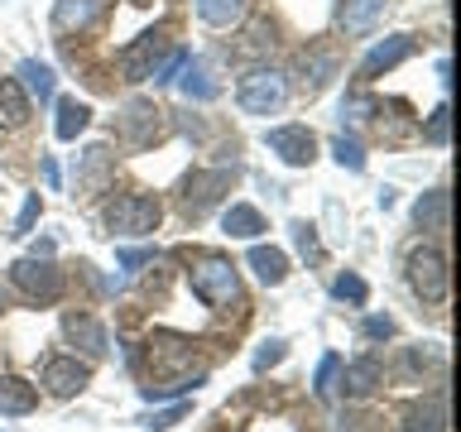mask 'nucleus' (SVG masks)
<instances>
[{
    "label": "nucleus",
    "mask_w": 461,
    "mask_h": 432,
    "mask_svg": "<svg viewBox=\"0 0 461 432\" xmlns=\"http://www.w3.org/2000/svg\"><path fill=\"white\" fill-rule=\"evenodd\" d=\"M39 212H43L39 193H29V197H24V207H20V221H14V236H29V230H34V221H39Z\"/></svg>",
    "instance_id": "obj_33"
},
{
    "label": "nucleus",
    "mask_w": 461,
    "mask_h": 432,
    "mask_svg": "<svg viewBox=\"0 0 461 432\" xmlns=\"http://www.w3.org/2000/svg\"><path fill=\"white\" fill-rule=\"evenodd\" d=\"M86 125H92V106H86V101H77V96L58 101V121H53V135L58 140H77Z\"/></svg>",
    "instance_id": "obj_23"
},
{
    "label": "nucleus",
    "mask_w": 461,
    "mask_h": 432,
    "mask_svg": "<svg viewBox=\"0 0 461 432\" xmlns=\"http://www.w3.org/2000/svg\"><path fill=\"white\" fill-rule=\"evenodd\" d=\"M265 144H269V154L284 158L288 168H308L317 158V135L308 125H274V130H265Z\"/></svg>",
    "instance_id": "obj_8"
},
{
    "label": "nucleus",
    "mask_w": 461,
    "mask_h": 432,
    "mask_svg": "<svg viewBox=\"0 0 461 432\" xmlns=\"http://www.w3.org/2000/svg\"><path fill=\"white\" fill-rule=\"evenodd\" d=\"M236 101L245 115H279L288 101V77L279 68H250L236 82Z\"/></svg>",
    "instance_id": "obj_4"
},
{
    "label": "nucleus",
    "mask_w": 461,
    "mask_h": 432,
    "mask_svg": "<svg viewBox=\"0 0 461 432\" xmlns=\"http://www.w3.org/2000/svg\"><path fill=\"white\" fill-rule=\"evenodd\" d=\"M144 259H149L144 250H125V255H121V265H125V269H135V265H144Z\"/></svg>",
    "instance_id": "obj_40"
},
{
    "label": "nucleus",
    "mask_w": 461,
    "mask_h": 432,
    "mask_svg": "<svg viewBox=\"0 0 461 432\" xmlns=\"http://www.w3.org/2000/svg\"><path fill=\"white\" fill-rule=\"evenodd\" d=\"M413 49H418V39H413V34H394V39L375 43V49L360 58V82H375L380 72H394L403 58H413Z\"/></svg>",
    "instance_id": "obj_12"
},
{
    "label": "nucleus",
    "mask_w": 461,
    "mask_h": 432,
    "mask_svg": "<svg viewBox=\"0 0 461 432\" xmlns=\"http://www.w3.org/2000/svg\"><path fill=\"white\" fill-rule=\"evenodd\" d=\"M168 53V29H154V34H140V43H130L121 53V72L125 82H149L154 63Z\"/></svg>",
    "instance_id": "obj_10"
},
{
    "label": "nucleus",
    "mask_w": 461,
    "mask_h": 432,
    "mask_svg": "<svg viewBox=\"0 0 461 432\" xmlns=\"http://www.w3.org/2000/svg\"><path fill=\"white\" fill-rule=\"evenodd\" d=\"M341 432H384V418H375V413H351L341 423Z\"/></svg>",
    "instance_id": "obj_37"
},
{
    "label": "nucleus",
    "mask_w": 461,
    "mask_h": 432,
    "mask_svg": "<svg viewBox=\"0 0 461 432\" xmlns=\"http://www.w3.org/2000/svg\"><path fill=\"white\" fill-rule=\"evenodd\" d=\"M331 298H337V302H356V308H366V298H370V284L360 279V274H341V279L331 284Z\"/></svg>",
    "instance_id": "obj_29"
},
{
    "label": "nucleus",
    "mask_w": 461,
    "mask_h": 432,
    "mask_svg": "<svg viewBox=\"0 0 461 432\" xmlns=\"http://www.w3.org/2000/svg\"><path fill=\"white\" fill-rule=\"evenodd\" d=\"M360 331H366V341H389L394 337V317H366V322H360Z\"/></svg>",
    "instance_id": "obj_35"
},
{
    "label": "nucleus",
    "mask_w": 461,
    "mask_h": 432,
    "mask_svg": "<svg viewBox=\"0 0 461 432\" xmlns=\"http://www.w3.org/2000/svg\"><path fill=\"white\" fill-rule=\"evenodd\" d=\"M250 269H255L259 284L279 288L288 279V255L279 250V245H250Z\"/></svg>",
    "instance_id": "obj_20"
},
{
    "label": "nucleus",
    "mask_w": 461,
    "mask_h": 432,
    "mask_svg": "<svg viewBox=\"0 0 461 432\" xmlns=\"http://www.w3.org/2000/svg\"><path fill=\"white\" fill-rule=\"evenodd\" d=\"M331 77H337V53L317 43V49H308V53L298 58V68H294V92H298V96H317Z\"/></svg>",
    "instance_id": "obj_11"
},
{
    "label": "nucleus",
    "mask_w": 461,
    "mask_h": 432,
    "mask_svg": "<svg viewBox=\"0 0 461 432\" xmlns=\"http://www.w3.org/2000/svg\"><path fill=\"white\" fill-rule=\"evenodd\" d=\"M294 240H298V250L308 255V259H322V245H317V230L308 221H294Z\"/></svg>",
    "instance_id": "obj_34"
},
{
    "label": "nucleus",
    "mask_w": 461,
    "mask_h": 432,
    "mask_svg": "<svg viewBox=\"0 0 461 432\" xmlns=\"http://www.w3.org/2000/svg\"><path fill=\"white\" fill-rule=\"evenodd\" d=\"M115 173V154L106 149V144H92V149L77 154V197H96L101 187L111 183Z\"/></svg>",
    "instance_id": "obj_13"
},
{
    "label": "nucleus",
    "mask_w": 461,
    "mask_h": 432,
    "mask_svg": "<svg viewBox=\"0 0 461 432\" xmlns=\"http://www.w3.org/2000/svg\"><path fill=\"white\" fill-rule=\"evenodd\" d=\"M10 284L20 288L29 302H39V308H49V302L63 298V274L49 265V255H29V259H14L10 265Z\"/></svg>",
    "instance_id": "obj_6"
},
{
    "label": "nucleus",
    "mask_w": 461,
    "mask_h": 432,
    "mask_svg": "<svg viewBox=\"0 0 461 432\" xmlns=\"http://www.w3.org/2000/svg\"><path fill=\"white\" fill-rule=\"evenodd\" d=\"M221 230H226V236H236V240H255L259 230H269V226H265V216H259L250 202H230L226 216H221Z\"/></svg>",
    "instance_id": "obj_22"
},
{
    "label": "nucleus",
    "mask_w": 461,
    "mask_h": 432,
    "mask_svg": "<svg viewBox=\"0 0 461 432\" xmlns=\"http://www.w3.org/2000/svg\"><path fill=\"white\" fill-rule=\"evenodd\" d=\"M409 288L423 302H447V293H452V269H447V255L438 245H418L409 255Z\"/></svg>",
    "instance_id": "obj_5"
},
{
    "label": "nucleus",
    "mask_w": 461,
    "mask_h": 432,
    "mask_svg": "<svg viewBox=\"0 0 461 432\" xmlns=\"http://www.w3.org/2000/svg\"><path fill=\"white\" fill-rule=\"evenodd\" d=\"M164 135H168V111L154 106L149 96H130L121 115H115V140L125 149H154Z\"/></svg>",
    "instance_id": "obj_2"
},
{
    "label": "nucleus",
    "mask_w": 461,
    "mask_h": 432,
    "mask_svg": "<svg viewBox=\"0 0 461 432\" xmlns=\"http://www.w3.org/2000/svg\"><path fill=\"white\" fill-rule=\"evenodd\" d=\"M187 413H193V403H173V409H164V413H154V418H149V428H154V432H164V428H173V423H183Z\"/></svg>",
    "instance_id": "obj_36"
},
{
    "label": "nucleus",
    "mask_w": 461,
    "mask_h": 432,
    "mask_svg": "<svg viewBox=\"0 0 461 432\" xmlns=\"http://www.w3.org/2000/svg\"><path fill=\"white\" fill-rule=\"evenodd\" d=\"M187 279H193V293L207 302V308H216V312H226L230 302H240V274H236V265H230L226 255H216V250L193 255Z\"/></svg>",
    "instance_id": "obj_1"
},
{
    "label": "nucleus",
    "mask_w": 461,
    "mask_h": 432,
    "mask_svg": "<svg viewBox=\"0 0 461 432\" xmlns=\"http://www.w3.org/2000/svg\"><path fill=\"white\" fill-rule=\"evenodd\" d=\"M403 432H447L442 399H438V403H418V409L409 413V423H403Z\"/></svg>",
    "instance_id": "obj_26"
},
{
    "label": "nucleus",
    "mask_w": 461,
    "mask_h": 432,
    "mask_svg": "<svg viewBox=\"0 0 461 432\" xmlns=\"http://www.w3.org/2000/svg\"><path fill=\"white\" fill-rule=\"evenodd\" d=\"M63 337L77 346L82 356H106V351H111L106 327H101L96 317H86V312H68V317H63Z\"/></svg>",
    "instance_id": "obj_14"
},
{
    "label": "nucleus",
    "mask_w": 461,
    "mask_h": 432,
    "mask_svg": "<svg viewBox=\"0 0 461 432\" xmlns=\"http://www.w3.org/2000/svg\"><path fill=\"white\" fill-rule=\"evenodd\" d=\"M183 63H187V49H168V53L154 63V72H149V77H154V82H173V72H178Z\"/></svg>",
    "instance_id": "obj_31"
},
{
    "label": "nucleus",
    "mask_w": 461,
    "mask_h": 432,
    "mask_svg": "<svg viewBox=\"0 0 461 432\" xmlns=\"http://www.w3.org/2000/svg\"><path fill=\"white\" fill-rule=\"evenodd\" d=\"M389 0H341V10H337V24H341V34H370L375 20L384 14Z\"/></svg>",
    "instance_id": "obj_19"
},
{
    "label": "nucleus",
    "mask_w": 461,
    "mask_h": 432,
    "mask_svg": "<svg viewBox=\"0 0 461 432\" xmlns=\"http://www.w3.org/2000/svg\"><path fill=\"white\" fill-rule=\"evenodd\" d=\"M29 125V96L14 77H0V135H14V130Z\"/></svg>",
    "instance_id": "obj_18"
},
{
    "label": "nucleus",
    "mask_w": 461,
    "mask_h": 432,
    "mask_svg": "<svg viewBox=\"0 0 461 432\" xmlns=\"http://www.w3.org/2000/svg\"><path fill=\"white\" fill-rule=\"evenodd\" d=\"M331 154H337V164L351 168V173L366 168V149H360V140H351V135H337V140H331Z\"/></svg>",
    "instance_id": "obj_30"
},
{
    "label": "nucleus",
    "mask_w": 461,
    "mask_h": 432,
    "mask_svg": "<svg viewBox=\"0 0 461 432\" xmlns=\"http://www.w3.org/2000/svg\"><path fill=\"white\" fill-rule=\"evenodd\" d=\"M164 221V202L154 193H121L106 202V226L115 236H154Z\"/></svg>",
    "instance_id": "obj_3"
},
{
    "label": "nucleus",
    "mask_w": 461,
    "mask_h": 432,
    "mask_svg": "<svg viewBox=\"0 0 461 432\" xmlns=\"http://www.w3.org/2000/svg\"><path fill=\"white\" fill-rule=\"evenodd\" d=\"M183 92L193 101H212L216 92H221L216 77H212V68L202 63V58H193V53H187V63H183Z\"/></svg>",
    "instance_id": "obj_24"
},
{
    "label": "nucleus",
    "mask_w": 461,
    "mask_h": 432,
    "mask_svg": "<svg viewBox=\"0 0 461 432\" xmlns=\"http://www.w3.org/2000/svg\"><path fill=\"white\" fill-rule=\"evenodd\" d=\"M20 77H24V92H34L39 101H49L53 96V68H43V63H34V58H29V63H20Z\"/></svg>",
    "instance_id": "obj_27"
},
{
    "label": "nucleus",
    "mask_w": 461,
    "mask_h": 432,
    "mask_svg": "<svg viewBox=\"0 0 461 432\" xmlns=\"http://www.w3.org/2000/svg\"><path fill=\"white\" fill-rule=\"evenodd\" d=\"M43 178H49V187H58V164L53 158H43Z\"/></svg>",
    "instance_id": "obj_41"
},
{
    "label": "nucleus",
    "mask_w": 461,
    "mask_h": 432,
    "mask_svg": "<svg viewBox=\"0 0 461 432\" xmlns=\"http://www.w3.org/2000/svg\"><path fill=\"white\" fill-rule=\"evenodd\" d=\"M193 5H197V20L212 29H236L250 14V0H193Z\"/></svg>",
    "instance_id": "obj_21"
},
{
    "label": "nucleus",
    "mask_w": 461,
    "mask_h": 432,
    "mask_svg": "<svg viewBox=\"0 0 461 432\" xmlns=\"http://www.w3.org/2000/svg\"><path fill=\"white\" fill-rule=\"evenodd\" d=\"M0 308H5V293H0Z\"/></svg>",
    "instance_id": "obj_42"
},
{
    "label": "nucleus",
    "mask_w": 461,
    "mask_h": 432,
    "mask_svg": "<svg viewBox=\"0 0 461 432\" xmlns=\"http://www.w3.org/2000/svg\"><path fill=\"white\" fill-rule=\"evenodd\" d=\"M92 384V365L77 356H49L43 360V389H49L53 399H72L82 394V389Z\"/></svg>",
    "instance_id": "obj_9"
},
{
    "label": "nucleus",
    "mask_w": 461,
    "mask_h": 432,
    "mask_svg": "<svg viewBox=\"0 0 461 432\" xmlns=\"http://www.w3.org/2000/svg\"><path fill=\"white\" fill-rule=\"evenodd\" d=\"M413 221L423 226V230H447V187H432V193L418 197Z\"/></svg>",
    "instance_id": "obj_25"
},
{
    "label": "nucleus",
    "mask_w": 461,
    "mask_h": 432,
    "mask_svg": "<svg viewBox=\"0 0 461 432\" xmlns=\"http://www.w3.org/2000/svg\"><path fill=\"white\" fill-rule=\"evenodd\" d=\"M337 380H341V356L331 351V356H322V365H317V380H312L317 399H337Z\"/></svg>",
    "instance_id": "obj_28"
},
{
    "label": "nucleus",
    "mask_w": 461,
    "mask_h": 432,
    "mask_svg": "<svg viewBox=\"0 0 461 432\" xmlns=\"http://www.w3.org/2000/svg\"><path fill=\"white\" fill-rule=\"evenodd\" d=\"M279 360H284V341H265L255 351V370H269V365H279Z\"/></svg>",
    "instance_id": "obj_38"
},
{
    "label": "nucleus",
    "mask_w": 461,
    "mask_h": 432,
    "mask_svg": "<svg viewBox=\"0 0 461 432\" xmlns=\"http://www.w3.org/2000/svg\"><path fill=\"white\" fill-rule=\"evenodd\" d=\"M428 140H432V144H447V106L432 111V121H428Z\"/></svg>",
    "instance_id": "obj_39"
},
{
    "label": "nucleus",
    "mask_w": 461,
    "mask_h": 432,
    "mask_svg": "<svg viewBox=\"0 0 461 432\" xmlns=\"http://www.w3.org/2000/svg\"><path fill=\"white\" fill-rule=\"evenodd\" d=\"M226 187H230V173H226V168H197L193 178H183L178 207H183L187 216H202V212H212L216 202H221Z\"/></svg>",
    "instance_id": "obj_7"
},
{
    "label": "nucleus",
    "mask_w": 461,
    "mask_h": 432,
    "mask_svg": "<svg viewBox=\"0 0 461 432\" xmlns=\"http://www.w3.org/2000/svg\"><path fill=\"white\" fill-rule=\"evenodd\" d=\"M384 380V365L375 356H360V360H351V365H346L341 360V380H337V389L346 399H366V394H375V384Z\"/></svg>",
    "instance_id": "obj_15"
},
{
    "label": "nucleus",
    "mask_w": 461,
    "mask_h": 432,
    "mask_svg": "<svg viewBox=\"0 0 461 432\" xmlns=\"http://www.w3.org/2000/svg\"><path fill=\"white\" fill-rule=\"evenodd\" d=\"M39 409V384L20 380V374H0V413L5 418H24Z\"/></svg>",
    "instance_id": "obj_17"
},
{
    "label": "nucleus",
    "mask_w": 461,
    "mask_h": 432,
    "mask_svg": "<svg viewBox=\"0 0 461 432\" xmlns=\"http://www.w3.org/2000/svg\"><path fill=\"white\" fill-rule=\"evenodd\" d=\"M111 0H58V10H53V29L58 34H72V29H92L101 14H106Z\"/></svg>",
    "instance_id": "obj_16"
},
{
    "label": "nucleus",
    "mask_w": 461,
    "mask_h": 432,
    "mask_svg": "<svg viewBox=\"0 0 461 432\" xmlns=\"http://www.w3.org/2000/svg\"><path fill=\"white\" fill-rule=\"evenodd\" d=\"M269 49H274V29H269V24H255L236 53H269Z\"/></svg>",
    "instance_id": "obj_32"
}]
</instances>
